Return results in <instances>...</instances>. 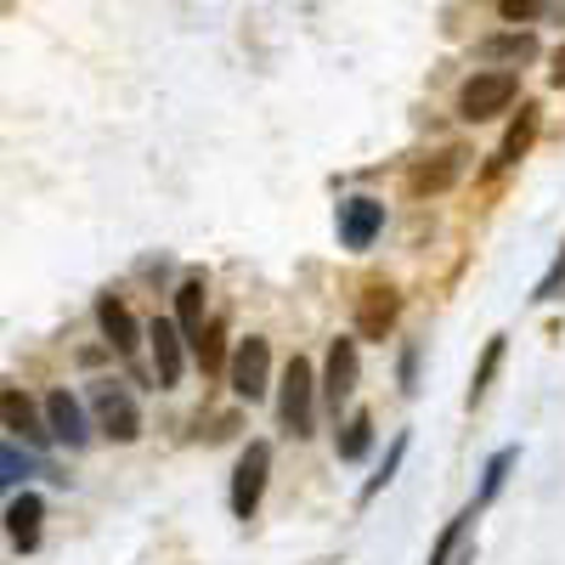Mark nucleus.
<instances>
[{"label": "nucleus", "mask_w": 565, "mask_h": 565, "mask_svg": "<svg viewBox=\"0 0 565 565\" xmlns=\"http://www.w3.org/2000/svg\"><path fill=\"white\" fill-rule=\"evenodd\" d=\"M175 328L186 334V345H199V334H204V277H186L181 289H175Z\"/></svg>", "instance_id": "14"}, {"label": "nucleus", "mask_w": 565, "mask_h": 565, "mask_svg": "<svg viewBox=\"0 0 565 565\" xmlns=\"http://www.w3.org/2000/svg\"><path fill=\"white\" fill-rule=\"evenodd\" d=\"M498 362H503V334H492L487 340V356H481V367H476V380H469V407H481L487 402V391H492V373H498Z\"/></svg>", "instance_id": "18"}, {"label": "nucleus", "mask_w": 565, "mask_h": 565, "mask_svg": "<svg viewBox=\"0 0 565 565\" xmlns=\"http://www.w3.org/2000/svg\"><path fill=\"white\" fill-rule=\"evenodd\" d=\"M266 469H271V447L249 441V452L238 458V469H232V514H238V521H255L260 492H266Z\"/></svg>", "instance_id": "5"}, {"label": "nucleus", "mask_w": 565, "mask_h": 565, "mask_svg": "<svg viewBox=\"0 0 565 565\" xmlns=\"http://www.w3.org/2000/svg\"><path fill=\"white\" fill-rule=\"evenodd\" d=\"M469 521H476V503H469L463 514H452V521L441 526V537H436V548H430V559H424V565H447V559H452V548L463 543V532H469Z\"/></svg>", "instance_id": "20"}, {"label": "nucleus", "mask_w": 565, "mask_h": 565, "mask_svg": "<svg viewBox=\"0 0 565 565\" xmlns=\"http://www.w3.org/2000/svg\"><path fill=\"white\" fill-rule=\"evenodd\" d=\"M351 391H356V340H334L328 345V362H322V396L340 413L351 402Z\"/></svg>", "instance_id": "9"}, {"label": "nucleus", "mask_w": 565, "mask_h": 565, "mask_svg": "<svg viewBox=\"0 0 565 565\" xmlns=\"http://www.w3.org/2000/svg\"><path fill=\"white\" fill-rule=\"evenodd\" d=\"M40 514H45V503L34 492H23V498L7 503V537H12V548H23V554L40 548Z\"/></svg>", "instance_id": "11"}, {"label": "nucleus", "mask_w": 565, "mask_h": 565, "mask_svg": "<svg viewBox=\"0 0 565 565\" xmlns=\"http://www.w3.org/2000/svg\"><path fill=\"white\" fill-rule=\"evenodd\" d=\"M45 418H52V436H57V441H68V447H85V441H90L85 413H79V402H74L68 391H52V396H45Z\"/></svg>", "instance_id": "13"}, {"label": "nucleus", "mask_w": 565, "mask_h": 565, "mask_svg": "<svg viewBox=\"0 0 565 565\" xmlns=\"http://www.w3.org/2000/svg\"><path fill=\"white\" fill-rule=\"evenodd\" d=\"M514 458H521V452H514V447H503V452H492V458H487V476H481V498H476V509L498 498V487H503V476H509V469H514Z\"/></svg>", "instance_id": "23"}, {"label": "nucleus", "mask_w": 565, "mask_h": 565, "mask_svg": "<svg viewBox=\"0 0 565 565\" xmlns=\"http://www.w3.org/2000/svg\"><path fill=\"white\" fill-rule=\"evenodd\" d=\"M548 7H554V0H498L503 23H514V29H521V23H537Z\"/></svg>", "instance_id": "24"}, {"label": "nucleus", "mask_w": 565, "mask_h": 565, "mask_svg": "<svg viewBox=\"0 0 565 565\" xmlns=\"http://www.w3.org/2000/svg\"><path fill=\"white\" fill-rule=\"evenodd\" d=\"M402 317V295L391 289V282H367L362 300H356V334L362 340H385L391 328Z\"/></svg>", "instance_id": "6"}, {"label": "nucleus", "mask_w": 565, "mask_h": 565, "mask_svg": "<svg viewBox=\"0 0 565 565\" xmlns=\"http://www.w3.org/2000/svg\"><path fill=\"white\" fill-rule=\"evenodd\" d=\"M458 170H463V153L452 148V153H436V159H424V164H413V175H407V193H447V186L458 181Z\"/></svg>", "instance_id": "12"}, {"label": "nucleus", "mask_w": 565, "mask_h": 565, "mask_svg": "<svg viewBox=\"0 0 565 565\" xmlns=\"http://www.w3.org/2000/svg\"><path fill=\"white\" fill-rule=\"evenodd\" d=\"M322 385L311 380V362L306 356H289V367H282V391H277V418L289 436H311V396Z\"/></svg>", "instance_id": "2"}, {"label": "nucleus", "mask_w": 565, "mask_h": 565, "mask_svg": "<svg viewBox=\"0 0 565 565\" xmlns=\"http://www.w3.org/2000/svg\"><path fill=\"white\" fill-rule=\"evenodd\" d=\"M0 469H7V481H12V487L29 476V458L18 452V441H7V452H0Z\"/></svg>", "instance_id": "26"}, {"label": "nucleus", "mask_w": 565, "mask_h": 565, "mask_svg": "<svg viewBox=\"0 0 565 565\" xmlns=\"http://www.w3.org/2000/svg\"><path fill=\"white\" fill-rule=\"evenodd\" d=\"M402 391H418V345L402 351Z\"/></svg>", "instance_id": "27"}, {"label": "nucleus", "mask_w": 565, "mask_h": 565, "mask_svg": "<svg viewBox=\"0 0 565 565\" xmlns=\"http://www.w3.org/2000/svg\"><path fill=\"white\" fill-rule=\"evenodd\" d=\"M402 458H407V436H396V441H391V452H385V463H380V476H373V481L362 487V498H356L362 509H367L373 498H380V492H385V487L396 481V469H402Z\"/></svg>", "instance_id": "21"}, {"label": "nucleus", "mask_w": 565, "mask_h": 565, "mask_svg": "<svg viewBox=\"0 0 565 565\" xmlns=\"http://www.w3.org/2000/svg\"><path fill=\"white\" fill-rule=\"evenodd\" d=\"M532 136H537V103H521V119L509 125V136H503V148H498V159H492V170H503V164H514L526 148H532Z\"/></svg>", "instance_id": "16"}, {"label": "nucleus", "mask_w": 565, "mask_h": 565, "mask_svg": "<svg viewBox=\"0 0 565 565\" xmlns=\"http://www.w3.org/2000/svg\"><path fill=\"white\" fill-rule=\"evenodd\" d=\"M148 340H153V380H159V391H175V385H181V367H186L181 328H175L170 317H153V322H148Z\"/></svg>", "instance_id": "7"}, {"label": "nucleus", "mask_w": 565, "mask_h": 565, "mask_svg": "<svg viewBox=\"0 0 565 565\" xmlns=\"http://www.w3.org/2000/svg\"><path fill=\"white\" fill-rule=\"evenodd\" d=\"M514 90H521V79H514L509 68H487V74H476V79H463V90H458V114H463L469 125L498 119V114L514 108Z\"/></svg>", "instance_id": "1"}, {"label": "nucleus", "mask_w": 565, "mask_h": 565, "mask_svg": "<svg viewBox=\"0 0 565 565\" xmlns=\"http://www.w3.org/2000/svg\"><path fill=\"white\" fill-rule=\"evenodd\" d=\"M559 289H565V244H559V255H554V266L543 271V282H537V306H548V300H559Z\"/></svg>", "instance_id": "25"}, {"label": "nucleus", "mask_w": 565, "mask_h": 565, "mask_svg": "<svg viewBox=\"0 0 565 565\" xmlns=\"http://www.w3.org/2000/svg\"><path fill=\"white\" fill-rule=\"evenodd\" d=\"M97 322H103V334H108V345H114L119 356H136V345H141V328H136V317L125 311V300L103 295V300H97Z\"/></svg>", "instance_id": "10"}, {"label": "nucleus", "mask_w": 565, "mask_h": 565, "mask_svg": "<svg viewBox=\"0 0 565 565\" xmlns=\"http://www.w3.org/2000/svg\"><path fill=\"white\" fill-rule=\"evenodd\" d=\"M385 232V204L380 199H345L340 204V244L345 249H373V238Z\"/></svg>", "instance_id": "8"}, {"label": "nucleus", "mask_w": 565, "mask_h": 565, "mask_svg": "<svg viewBox=\"0 0 565 565\" xmlns=\"http://www.w3.org/2000/svg\"><path fill=\"white\" fill-rule=\"evenodd\" d=\"M226 380H232V396L238 402H260L271 391V345L260 334L238 340V351H232V367H226Z\"/></svg>", "instance_id": "4"}, {"label": "nucleus", "mask_w": 565, "mask_h": 565, "mask_svg": "<svg viewBox=\"0 0 565 565\" xmlns=\"http://www.w3.org/2000/svg\"><path fill=\"white\" fill-rule=\"evenodd\" d=\"M548 79H554V85H565V45L554 52V68H548Z\"/></svg>", "instance_id": "28"}, {"label": "nucleus", "mask_w": 565, "mask_h": 565, "mask_svg": "<svg viewBox=\"0 0 565 565\" xmlns=\"http://www.w3.org/2000/svg\"><path fill=\"white\" fill-rule=\"evenodd\" d=\"M367 447H373V418H367V413H351L345 436H340V458H345V463H362Z\"/></svg>", "instance_id": "19"}, {"label": "nucleus", "mask_w": 565, "mask_h": 565, "mask_svg": "<svg viewBox=\"0 0 565 565\" xmlns=\"http://www.w3.org/2000/svg\"><path fill=\"white\" fill-rule=\"evenodd\" d=\"M193 356L204 362V373H221V367H232V362H226V328H221V322H210L204 334H199Z\"/></svg>", "instance_id": "22"}, {"label": "nucleus", "mask_w": 565, "mask_h": 565, "mask_svg": "<svg viewBox=\"0 0 565 565\" xmlns=\"http://www.w3.org/2000/svg\"><path fill=\"white\" fill-rule=\"evenodd\" d=\"M90 413H97V430L114 436V441H136V436H141V407H136V396H130L125 385H114V380L90 385Z\"/></svg>", "instance_id": "3"}, {"label": "nucleus", "mask_w": 565, "mask_h": 565, "mask_svg": "<svg viewBox=\"0 0 565 565\" xmlns=\"http://www.w3.org/2000/svg\"><path fill=\"white\" fill-rule=\"evenodd\" d=\"M0 413H7V430L12 436H23V441H45V430H40V418H34V407H29V396L18 391V385H7V391H0Z\"/></svg>", "instance_id": "15"}, {"label": "nucleus", "mask_w": 565, "mask_h": 565, "mask_svg": "<svg viewBox=\"0 0 565 565\" xmlns=\"http://www.w3.org/2000/svg\"><path fill=\"white\" fill-rule=\"evenodd\" d=\"M481 57H487V63H532V57H537V40H532L526 29L492 34V40H481Z\"/></svg>", "instance_id": "17"}]
</instances>
